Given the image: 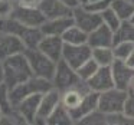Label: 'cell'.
<instances>
[{
	"label": "cell",
	"instance_id": "cell-34",
	"mask_svg": "<svg viewBox=\"0 0 134 125\" xmlns=\"http://www.w3.org/2000/svg\"><path fill=\"white\" fill-rule=\"evenodd\" d=\"M61 2L64 4H66V6H69L71 9H75L76 6H79V4H81V3H79V0H61Z\"/></svg>",
	"mask_w": 134,
	"mask_h": 125
},
{
	"label": "cell",
	"instance_id": "cell-15",
	"mask_svg": "<svg viewBox=\"0 0 134 125\" xmlns=\"http://www.w3.org/2000/svg\"><path fill=\"white\" fill-rule=\"evenodd\" d=\"M38 49L42 53L51 58L53 62H58L62 59V50H64V39L62 36H52L46 35L41 40Z\"/></svg>",
	"mask_w": 134,
	"mask_h": 125
},
{
	"label": "cell",
	"instance_id": "cell-38",
	"mask_svg": "<svg viewBox=\"0 0 134 125\" xmlns=\"http://www.w3.org/2000/svg\"><path fill=\"white\" fill-rule=\"evenodd\" d=\"M79 3H81V4H87L88 0H79Z\"/></svg>",
	"mask_w": 134,
	"mask_h": 125
},
{
	"label": "cell",
	"instance_id": "cell-29",
	"mask_svg": "<svg viewBox=\"0 0 134 125\" xmlns=\"http://www.w3.org/2000/svg\"><path fill=\"white\" fill-rule=\"evenodd\" d=\"M9 92H10V88L7 86L6 82H0V108H2L3 114H7L13 109Z\"/></svg>",
	"mask_w": 134,
	"mask_h": 125
},
{
	"label": "cell",
	"instance_id": "cell-41",
	"mask_svg": "<svg viewBox=\"0 0 134 125\" xmlns=\"http://www.w3.org/2000/svg\"><path fill=\"white\" fill-rule=\"evenodd\" d=\"M88 2H95V0H88Z\"/></svg>",
	"mask_w": 134,
	"mask_h": 125
},
{
	"label": "cell",
	"instance_id": "cell-40",
	"mask_svg": "<svg viewBox=\"0 0 134 125\" xmlns=\"http://www.w3.org/2000/svg\"><path fill=\"white\" fill-rule=\"evenodd\" d=\"M130 22H133V23H134V13H133V16H131V19H130Z\"/></svg>",
	"mask_w": 134,
	"mask_h": 125
},
{
	"label": "cell",
	"instance_id": "cell-32",
	"mask_svg": "<svg viewBox=\"0 0 134 125\" xmlns=\"http://www.w3.org/2000/svg\"><path fill=\"white\" fill-rule=\"evenodd\" d=\"M124 115L130 116V118H134V93L133 92H128V96L125 99V104H124Z\"/></svg>",
	"mask_w": 134,
	"mask_h": 125
},
{
	"label": "cell",
	"instance_id": "cell-11",
	"mask_svg": "<svg viewBox=\"0 0 134 125\" xmlns=\"http://www.w3.org/2000/svg\"><path fill=\"white\" fill-rule=\"evenodd\" d=\"M87 84L91 88V91H95V92L99 93L114 88L115 85H114L111 66H99L98 70L87 81Z\"/></svg>",
	"mask_w": 134,
	"mask_h": 125
},
{
	"label": "cell",
	"instance_id": "cell-5",
	"mask_svg": "<svg viewBox=\"0 0 134 125\" xmlns=\"http://www.w3.org/2000/svg\"><path fill=\"white\" fill-rule=\"evenodd\" d=\"M81 81L82 79L79 78L78 72L74 68H71L66 63V61L61 59V61L56 62V69H55V75H53L52 84H53V88H56L61 93L64 91L69 89V88L75 86Z\"/></svg>",
	"mask_w": 134,
	"mask_h": 125
},
{
	"label": "cell",
	"instance_id": "cell-12",
	"mask_svg": "<svg viewBox=\"0 0 134 125\" xmlns=\"http://www.w3.org/2000/svg\"><path fill=\"white\" fill-rule=\"evenodd\" d=\"M25 49L26 46L19 36L10 33H0V61H4L6 58L16 53H23Z\"/></svg>",
	"mask_w": 134,
	"mask_h": 125
},
{
	"label": "cell",
	"instance_id": "cell-27",
	"mask_svg": "<svg viewBox=\"0 0 134 125\" xmlns=\"http://www.w3.org/2000/svg\"><path fill=\"white\" fill-rule=\"evenodd\" d=\"M99 15H101V17H102V23L107 25L113 32H115V30L120 27V25H121V19L115 15V12H114L111 7L105 9L104 12H101Z\"/></svg>",
	"mask_w": 134,
	"mask_h": 125
},
{
	"label": "cell",
	"instance_id": "cell-3",
	"mask_svg": "<svg viewBox=\"0 0 134 125\" xmlns=\"http://www.w3.org/2000/svg\"><path fill=\"white\" fill-rule=\"evenodd\" d=\"M23 53L27 58V61H29V65L33 70V75L52 81L53 75H55V69H56V62H53L45 53H42L38 47L36 49L26 47Z\"/></svg>",
	"mask_w": 134,
	"mask_h": 125
},
{
	"label": "cell",
	"instance_id": "cell-21",
	"mask_svg": "<svg viewBox=\"0 0 134 125\" xmlns=\"http://www.w3.org/2000/svg\"><path fill=\"white\" fill-rule=\"evenodd\" d=\"M62 39H64L65 43L69 45H84L88 42V33L79 29L76 25H74L62 33Z\"/></svg>",
	"mask_w": 134,
	"mask_h": 125
},
{
	"label": "cell",
	"instance_id": "cell-20",
	"mask_svg": "<svg viewBox=\"0 0 134 125\" xmlns=\"http://www.w3.org/2000/svg\"><path fill=\"white\" fill-rule=\"evenodd\" d=\"M43 38H45V35L41 30V27H29L27 26L23 30V33L20 35V39L23 40L25 46L29 47V49H36Z\"/></svg>",
	"mask_w": 134,
	"mask_h": 125
},
{
	"label": "cell",
	"instance_id": "cell-14",
	"mask_svg": "<svg viewBox=\"0 0 134 125\" xmlns=\"http://www.w3.org/2000/svg\"><path fill=\"white\" fill-rule=\"evenodd\" d=\"M98 99H99V92H95V91L88 92L78 106L72 108V109H68L72 121L79 122L84 116H87L90 112H92L94 109H97V108H98Z\"/></svg>",
	"mask_w": 134,
	"mask_h": 125
},
{
	"label": "cell",
	"instance_id": "cell-16",
	"mask_svg": "<svg viewBox=\"0 0 134 125\" xmlns=\"http://www.w3.org/2000/svg\"><path fill=\"white\" fill-rule=\"evenodd\" d=\"M38 9L45 15L46 20L48 19L64 17V16H72L74 12V9L64 4L61 0H41Z\"/></svg>",
	"mask_w": 134,
	"mask_h": 125
},
{
	"label": "cell",
	"instance_id": "cell-39",
	"mask_svg": "<svg viewBox=\"0 0 134 125\" xmlns=\"http://www.w3.org/2000/svg\"><path fill=\"white\" fill-rule=\"evenodd\" d=\"M2 116H3V111H2V108H0V119H2Z\"/></svg>",
	"mask_w": 134,
	"mask_h": 125
},
{
	"label": "cell",
	"instance_id": "cell-18",
	"mask_svg": "<svg viewBox=\"0 0 134 125\" xmlns=\"http://www.w3.org/2000/svg\"><path fill=\"white\" fill-rule=\"evenodd\" d=\"M75 25L74 16H64V17H56V19H48L43 25L41 26V30L43 35H52V36H62V33L71 26Z\"/></svg>",
	"mask_w": 134,
	"mask_h": 125
},
{
	"label": "cell",
	"instance_id": "cell-30",
	"mask_svg": "<svg viewBox=\"0 0 134 125\" xmlns=\"http://www.w3.org/2000/svg\"><path fill=\"white\" fill-rule=\"evenodd\" d=\"M111 3H113V0H95V2H88L87 4H84V7L91 10V12L101 13L105 9L111 7Z\"/></svg>",
	"mask_w": 134,
	"mask_h": 125
},
{
	"label": "cell",
	"instance_id": "cell-13",
	"mask_svg": "<svg viewBox=\"0 0 134 125\" xmlns=\"http://www.w3.org/2000/svg\"><path fill=\"white\" fill-rule=\"evenodd\" d=\"M42 96H43V93L41 92L32 93V95L26 96L25 99H22L15 106L20 112V115L26 119L27 124H33L36 121V115H38V109H39V105H41Z\"/></svg>",
	"mask_w": 134,
	"mask_h": 125
},
{
	"label": "cell",
	"instance_id": "cell-8",
	"mask_svg": "<svg viewBox=\"0 0 134 125\" xmlns=\"http://www.w3.org/2000/svg\"><path fill=\"white\" fill-rule=\"evenodd\" d=\"M72 16H74V20H75V25L87 33H91L92 30H95L98 26L102 25L101 15L85 9L84 4L76 6L72 12Z\"/></svg>",
	"mask_w": 134,
	"mask_h": 125
},
{
	"label": "cell",
	"instance_id": "cell-2",
	"mask_svg": "<svg viewBox=\"0 0 134 125\" xmlns=\"http://www.w3.org/2000/svg\"><path fill=\"white\" fill-rule=\"evenodd\" d=\"M52 88H53L52 81L33 75L32 78H29L27 81H25V82H22V84L16 85V86L10 88L9 96H10L12 106L15 108L22 99H25L26 96L32 95V93H38V92L45 93L49 89H52Z\"/></svg>",
	"mask_w": 134,
	"mask_h": 125
},
{
	"label": "cell",
	"instance_id": "cell-23",
	"mask_svg": "<svg viewBox=\"0 0 134 125\" xmlns=\"http://www.w3.org/2000/svg\"><path fill=\"white\" fill-rule=\"evenodd\" d=\"M46 124L66 125V124H74V121H72V118H71V115H69V111H68L61 102V104L53 109V112L49 115V118L46 119Z\"/></svg>",
	"mask_w": 134,
	"mask_h": 125
},
{
	"label": "cell",
	"instance_id": "cell-35",
	"mask_svg": "<svg viewBox=\"0 0 134 125\" xmlns=\"http://www.w3.org/2000/svg\"><path fill=\"white\" fill-rule=\"evenodd\" d=\"M125 63H127L130 68H133V69H134V52L131 53V55L128 56L127 59H125Z\"/></svg>",
	"mask_w": 134,
	"mask_h": 125
},
{
	"label": "cell",
	"instance_id": "cell-24",
	"mask_svg": "<svg viewBox=\"0 0 134 125\" xmlns=\"http://www.w3.org/2000/svg\"><path fill=\"white\" fill-rule=\"evenodd\" d=\"M92 59L99 66H111L115 56L113 47H92Z\"/></svg>",
	"mask_w": 134,
	"mask_h": 125
},
{
	"label": "cell",
	"instance_id": "cell-36",
	"mask_svg": "<svg viewBox=\"0 0 134 125\" xmlns=\"http://www.w3.org/2000/svg\"><path fill=\"white\" fill-rule=\"evenodd\" d=\"M0 82H4V69H3V62L0 61Z\"/></svg>",
	"mask_w": 134,
	"mask_h": 125
},
{
	"label": "cell",
	"instance_id": "cell-4",
	"mask_svg": "<svg viewBox=\"0 0 134 125\" xmlns=\"http://www.w3.org/2000/svg\"><path fill=\"white\" fill-rule=\"evenodd\" d=\"M128 96V91L111 88L105 92L99 93L98 99V109L105 114H118L124 111V104Z\"/></svg>",
	"mask_w": 134,
	"mask_h": 125
},
{
	"label": "cell",
	"instance_id": "cell-9",
	"mask_svg": "<svg viewBox=\"0 0 134 125\" xmlns=\"http://www.w3.org/2000/svg\"><path fill=\"white\" fill-rule=\"evenodd\" d=\"M61 104V92L56 88H52L48 92L43 93L41 99V105L38 109V115H36L35 122H41V124H46V119L49 118V115L53 112L58 105Z\"/></svg>",
	"mask_w": 134,
	"mask_h": 125
},
{
	"label": "cell",
	"instance_id": "cell-33",
	"mask_svg": "<svg viewBox=\"0 0 134 125\" xmlns=\"http://www.w3.org/2000/svg\"><path fill=\"white\" fill-rule=\"evenodd\" d=\"M16 4H20V6H27V7H38L41 0H12Z\"/></svg>",
	"mask_w": 134,
	"mask_h": 125
},
{
	"label": "cell",
	"instance_id": "cell-25",
	"mask_svg": "<svg viewBox=\"0 0 134 125\" xmlns=\"http://www.w3.org/2000/svg\"><path fill=\"white\" fill-rule=\"evenodd\" d=\"M108 122V114L102 112V111H99L98 108L97 109H94L92 112H90L87 116H84V118L81 119V121L78 122V124H91V125H104Z\"/></svg>",
	"mask_w": 134,
	"mask_h": 125
},
{
	"label": "cell",
	"instance_id": "cell-1",
	"mask_svg": "<svg viewBox=\"0 0 134 125\" xmlns=\"http://www.w3.org/2000/svg\"><path fill=\"white\" fill-rule=\"evenodd\" d=\"M2 62L4 69V82L9 88L16 86L33 76V70L25 53H16Z\"/></svg>",
	"mask_w": 134,
	"mask_h": 125
},
{
	"label": "cell",
	"instance_id": "cell-22",
	"mask_svg": "<svg viewBox=\"0 0 134 125\" xmlns=\"http://www.w3.org/2000/svg\"><path fill=\"white\" fill-rule=\"evenodd\" d=\"M120 42H133L134 43V23L130 20L121 22L120 27L114 32V45Z\"/></svg>",
	"mask_w": 134,
	"mask_h": 125
},
{
	"label": "cell",
	"instance_id": "cell-10",
	"mask_svg": "<svg viewBox=\"0 0 134 125\" xmlns=\"http://www.w3.org/2000/svg\"><path fill=\"white\" fill-rule=\"evenodd\" d=\"M111 70H113V78H114V85L118 89L128 91L131 82L134 78V69L130 68L125 61L121 59H115L111 65Z\"/></svg>",
	"mask_w": 134,
	"mask_h": 125
},
{
	"label": "cell",
	"instance_id": "cell-17",
	"mask_svg": "<svg viewBox=\"0 0 134 125\" xmlns=\"http://www.w3.org/2000/svg\"><path fill=\"white\" fill-rule=\"evenodd\" d=\"M88 45L91 47H113L114 46V32L102 23L95 30L88 33Z\"/></svg>",
	"mask_w": 134,
	"mask_h": 125
},
{
	"label": "cell",
	"instance_id": "cell-37",
	"mask_svg": "<svg viewBox=\"0 0 134 125\" xmlns=\"http://www.w3.org/2000/svg\"><path fill=\"white\" fill-rule=\"evenodd\" d=\"M128 92H133L134 93V78H133V82H131L130 88H128Z\"/></svg>",
	"mask_w": 134,
	"mask_h": 125
},
{
	"label": "cell",
	"instance_id": "cell-28",
	"mask_svg": "<svg viewBox=\"0 0 134 125\" xmlns=\"http://www.w3.org/2000/svg\"><path fill=\"white\" fill-rule=\"evenodd\" d=\"M98 68H99V65L91 58L90 61H87L82 66H79L78 69H76V72H78L79 78H81L82 81H88V79H90L91 76L98 70Z\"/></svg>",
	"mask_w": 134,
	"mask_h": 125
},
{
	"label": "cell",
	"instance_id": "cell-7",
	"mask_svg": "<svg viewBox=\"0 0 134 125\" xmlns=\"http://www.w3.org/2000/svg\"><path fill=\"white\" fill-rule=\"evenodd\" d=\"M10 17L16 19L22 25L29 27H41L46 22L45 15L38 7H27V6H20V4H15L12 13H10Z\"/></svg>",
	"mask_w": 134,
	"mask_h": 125
},
{
	"label": "cell",
	"instance_id": "cell-6",
	"mask_svg": "<svg viewBox=\"0 0 134 125\" xmlns=\"http://www.w3.org/2000/svg\"><path fill=\"white\" fill-rule=\"evenodd\" d=\"M92 58V47L88 43L84 45H69L64 42V50H62V59L66 61V63L74 69H78L79 66Z\"/></svg>",
	"mask_w": 134,
	"mask_h": 125
},
{
	"label": "cell",
	"instance_id": "cell-19",
	"mask_svg": "<svg viewBox=\"0 0 134 125\" xmlns=\"http://www.w3.org/2000/svg\"><path fill=\"white\" fill-rule=\"evenodd\" d=\"M111 9L121 19V22L130 20L134 13V0H113Z\"/></svg>",
	"mask_w": 134,
	"mask_h": 125
},
{
	"label": "cell",
	"instance_id": "cell-26",
	"mask_svg": "<svg viewBox=\"0 0 134 125\" xmlns=\"http://www.w3.org/2000/svg\"><path fill=\"white\" fill-rule=\"evenodd\" d=\"M113 50H114L115 59L125 61V59L134 52V43L133 42H120V43H117L113 46Z\"/></svg>",
	"mask_w": 134,
	"mask_h": 125
},
{
	"label": "cell",
	"instance_id": "cell-31",
	"mask_svg": "<svg viewBox=\"0 0 134 125\" xmlns=\"http://www.w3.org/2000/svg\"><path fill=\"white\" fill-rule=\"evenodd\" d=\"M13 7H15V4H13L12 0H0V19L9 17Z\"/></svg>",
	"mask_w": 134,
	"mask_h": 125
}]
</instances>
